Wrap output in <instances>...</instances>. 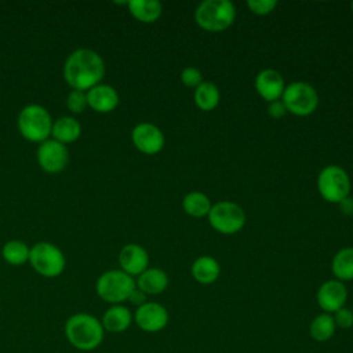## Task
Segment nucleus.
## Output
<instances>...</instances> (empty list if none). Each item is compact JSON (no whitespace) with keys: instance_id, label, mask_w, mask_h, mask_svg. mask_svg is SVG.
<instances>
[{"instance_id":"nucleus-13","label":"nucleus","mask_w":353,"mask_h":353,"mask_svg":"<svg viewBox=\"0 0 353 353\" xmlns=\"http://www.w3.org/2000/svg\"><path fill=\"white\" fill-rule=\"evenodd\" d=\"M346 301L347 288L336 279L324 281L317 290V303L324 313H335L345 306Z\"/></svg>"},{"instance_id":"nucleus-18","label":"nucleus","mask_w":353,"mask_h":353,"mask_svg":"<svg viewBox=\"0 0 353 353\" xmlns=\"http://www.w3.org/2000/svg\"><path fill=\"white\" fill-rule=\"evenodd\" d=\"M168 276L160 268H148L135 280L137 288L146 295H159L168 287Z\"/></svg>"},{"instance_id":"nucleus-4","label":"nucleus","mask_w":353,"mask_h":353,"mask_svg":"<svg viewBox=\"0 0 353 353\" xmlns=\"http://www.w3.org/2000/svg\"><path fill=\"white\" fill-rule=\"evenodd\" d=\"M196 23L207 32L226 30L236 19V8L229 0H205L194 11Z\"/></svg>"},{"instance_id":"nucleus-26","label":"nucleus","mask_w":353,"mask_h":353,"mask_svg":"<svg viewBox=\"0 0 353 353\" xmlns=\"http://www.w3.org/2000/svg\"><path fill=\"white\" fill-rule=\"evenodd\" d=\"M30 248L22 240H8L1 248L3 259L11 266H21L29 262Z\"/></svg>"},{"instance_id":"nucleus-8","label":"nucleus","mask_w":353,"mask_h":353,"mask_svg":"<svg viewBox=\"0 0 353 353\" xmlns=\"http://www.w3.org/2000/svg\"><path fill=\"white\" fill-rule=\"evenodd\" d=\"M317 189L325 201L339 204L350 193L349 174L339 165H325L317 176Z\"/></svg>"},{"instance_id":"nucleus-23","label":"nucleus","mask_w":353,"mask_h":353,"mask_svg":"<svg viewBox=\"0 0 353 353\" xmlns=\"http://www.w3.org/2000/svg\"><path fill=\"white\" fill-rule=\"evenodd\" d=\"M193 99L200 110L211 112L218 106L221 94L218 87L212 81H203L199 87L194 88Z\"/></svg>"},{"instance_id":"nucleus-33","label":"nucleus","mask_w":353,"mask_h":353,"mask_svg":"<svg viewBox=\"0 0 353 353\" xmlns=\"http://www.w3.org/2000/svg\"><path fill=\"white\" fill-rule=\"evenodd\" d=\"M339 205H341V210H342L343 214H346V215L353 214V199L346 197L345 200H342V201L339 203Z\"/></svg>"},{"instance_id":"nucleus-30","label":"nucleus","mask_w":353,"mask_h":353,"mask_svg":"<svg viewBox=\"0 0 353 353\" xmlns=\"http://www.w3.org/2000/svg\"><path fill=\"white\" fill-rule=\"evenodd\" d=\"M334 321H335V325L339 327V328H350L353 327V310L347 309V307H341L339 310H336L334 313Z\"/></svg>"},{"instance_id":"nucleus-29","label":"nucleus","mask_w":353,"mask_h":353,"mask_svg":"<svg viewBox=\"0 0 353 353\" xmlns=\"http://www.w3.org/2000/svg\"><path fill=\"white\" fill-rule=\"evenodd\" d=\"M181 81L189 87V88H196L203 83V74L201 72L194 68V66H188L181 72Z\"/></svg>"},{"instance_id":"nucleus-1","label":"nucleus","mask_w":353,"mask_h":353,"mask_svg":"<svg viewBox=\"0 0 353 353\" xmlns=\"http://www.w3.org/2000/svg\"><path fill=\"white\" fill-rule=\"evenodd\" d=\"M62 74L72 90L87 92L99 84L105 76L103 58L91 48H77L68 55Z\"/></svg>"},{"instance_id":"nucleus-19","label":"nucleus","mask_w":353,"mask_h":353,"mask_svg":"<svg viewBox=\"0 0 353 353\" xmlns=\"http://www.w3.org/2000/svg\"><path fill=\"white\" fill-rule=\"evenodd\" d=\"M190 273L193 279L200 284H212L216 281L221 273L219 262L211 255H201L194 259L190 268Z\"/></svg>"},{"instance_id":"nucleus-7","label":"nucleus","mask_w":353,"mask_h":353,"mask_svg":"<svg viewBox=\"0 0 353 353\" xmlns=\"http://www.w3.org/2000/svg\"><path fill=\"white\" fill-rule=\"evenodd\" d=\"M281 101L287 109V113L305 117L314 113V110L317 109L319 94L316 88L309 83L294 81L285 85Z\"/></svg>"},{"instance_id":"nucleus-3","label":"nucleus","mask_w":353,"mask_h":353,"mask_svg":"<svg viewBox=\"0 0 353 353\" xmlns=\"http://www.w3.org/2000/svg\"><path fill=\"white\" fill-rule=\"evenodd\" d=\"M52 117L50 112L39 103H29L21 109L17 117L19 134L29 142L41 143L51 137Z\"/></svg>"},{"instance_id":"nucleus-9","label":"nucleus","mask_w":353,"mask_h":353,"mask_svg":"<svg viewBox=\"0 0 353 353\" xmlns=\"http://www.w3.org/2000/svg\"><path fill=\"white\" fill-rule=\"evenodd\" d=\"M208 222L221 234H234L245 225L244 210L233 201H218L208 212Z\"/></svg>"},{"instance_id":"nucleus-15","label":"nucleus","mask_w":353,"mask_h":353,"mask_svg":"<svg viewBox=\"0 0 353 353\" xmlns=\"http://www.w3.org/2000/svg\"><path fill=\"white\" fill-rule=\"evenodd\" d=\"M255 90L262 99L266 102H273L281 99L285 84L280 72L274 69H263L255 77Z\"/></svg>"},{"instance_id":"nucleus-2","label":"nucleus","mask_w":353,"mask_h":353,"mask_svg":"<svg viewBox=\"0 0 353 353\" xmlns=\"http://www.w3.org/2000/svg\"><path fill=\"white\" fill-rule=\"evenodd\" d=\"M68 342L80 352H92L101 346L105 330L98 317L91 313L80 312L72 314L63 327Z\"/></svg>"},{"instance_id":"nucleus-14","label":"nucleus","mask_w":353,"mask_h":353,"mask_svg":"<svg viewBox=\"0 0 353 353\" xmlns=\"http://www.w3.org/2000/svg\"><path fill=\"white\" fill-rule=\"evenodd\" d=\"M119 265L127 274L138 277L149 268V254L137 243L125 244L119 252Z\"/></svg>"},{"instance_id":"nucleus-11","label":"nucleus","mask_w":353,"mask_h":353,"mask_svg":"<svg viewBox=\"0 0 353 353\" xmlns=\"http://www.w3.org/2000/svg\"><path fill=\"white\" fill-rule=\"evenodd\" d=\"M131 141L134 146L143 154H157L165 143L163 131L148 121L138 123L131 131Z\"/></svg>"},{"instance_id":"nucleus-22","label":"nucleus","mask_w":353,"mask_h":353,"mask_svg":"<svg viewBox=\"0 0 353 353\" xmlns=\"http://www.w3.org/2000/svg\"><path fill=\"white\" fill-rule=\"evenodd\" d=\"M331 270L335 279L342 283L353 280V247L342 248L334 255Z\"/></svg>"},{"instance_id":"nucleus-16","label":"nucleus","mask_w":353,"mask_h":353,"mask_svg":"<svg viewBox=\"0 0 353 353\" xmlns=\"http://www.w3.org/2000/svg\"><path fill=\"white\" fill-rule=\"evenodd\" d=\"M120 98L114 87L99 83L87 91V103L97 113H110L119 106Z\"/></svg>"},{"instance_id":"nucleus-10","label":"nucleus","mask_w":353,"mask_h":353,"mask_svg":"<svg viewBox=\"0 0 353 353\" xmlns=\"http://www.w3.org/2000/svg\"><path fill=\"white\" fill-rule=\"evenodd\" d=\"M37 163L40 168L48 174L61 172L69 161V150L66 145L50 138L37 148Z\"/></svg>"},{"instance_id":"nucleus-31","label":"nucleus","mask_w":353,"mask_h":353,"mask_svg":"<svg viewBox=\"0 0 353 353\" xmlns=\"http://www.w3.org/2000/svg\"><path fill=\"white\" fill-rule=\"evenodd\" d=\"M268 114H269L270 117H273V119H281V117H284V116L287 114V109H285L283 101L279 99V101L270 102L269 106H268Z\"/></svg>"},{"instance_id":"nucleus-17","label":"nucleus","mask_w":353,"mask_h":353,"mask_svg":"<svg viewBox=\"0 0 353 353\" xmlns=\"http://www.w3.org/2000/svg\"><path fill=\"white\" fill-rule=\"evenodd\" d=\"M132 320H134V314L127 306L112 305L109 309L105 310L101 319V323L105 331L112 334H119L128 330Z\"/></svg>"},{"instance_id":"nucleus-6","label":"nucleus","mask_w":353,"mask_h":353,"mask_svg":"<svg viewBox=\"0 0 353 353\" xmlns=\"http://www.w3.org/2000/svg\"><path fill=\"white\" fill-rule=\"evenodd\" d=\"M29 263L40 276L54 279L63 273L66 268V258L55 244L50 241H39L30 247Z\"/></svg>"},{"instance_id":"nucleus-20","label":"nucleus","mask_w":353,"mask_h":353,"mask_svg":"<svg viewBox=\"0 0 353 353\" xmlns=\"http://www.w3.org/2000/svg\"><path fill=\"white\" fill-rule=\"evenodd\" d=\"M81 135V125L79 120L73 116H62L57 119L52 124L51 137L52 139L68 145L76 142Z\"/></svg>"},{"instance_id":"nucleus-24","label":"nucleus","mask_w":353,"mask_h":353,"mask_svg":"<svg viewBox=\"0 0 353 353\" xmlns=\"http://www.w3.org/2000/svg\"><path fill=\"white\" fill-rule=\"evenodd\" d=\"M212 204L207 194L203 192H189L182 199V208L183 211L193 216V218H203L207 216Z\"/></svg>"},{"instance_id":"nucleus-5","label":"nucleus","mask_w":353,"mask_h":353,"mask_svg":"<svg viewBox=\"0 0 353 353\" xmlns=\"http://www.w3.org/2000/svg\"><path fill=\"white\" fill-rule=\"evenodd\" d=\"M137 284L132 276L127 274L121 269H112L103 272L95 283L97 295L108 303L121 305L128 301L131 292Z\"/></svg>"},{"instance_id":"nucleus-32","label":"nucleus","mask_w":353,"mask_h":353,"mask_svg":"<svg viewBox=\"0 0 353 353\" xmlns=\"http://www.w3.org/2000/svg\"><path fill=\"white\" fill-rule=\"evenodd\" d=\"M128 301H130L132 305H135L137 307H139L141 305H143V303L148 302V301H146V294L142 292V291H141L139 288H137V287H135V290L131 292Z\"/></svg>"},{"instance_id":"nucleus-21","label":"nucleus","mask_w":353,"mask_h":353,"mask_svg":"<svg viewBox=\"0 0 353 353\" xmlns=\"http://www.w3.org/2000/svg\"><path fill=\"white\" fill-rule=\"evenodd\" d=\"M127 7L130 14L143 23L156 22L163 12V6L157 0H130Z\"/></svg>"},{"instance_id":"nucleus-34","label":"nucleus","mask_w":353,"mask_h":353,"mask_svg":"<svg viewBox=\"0 0 353 353\" xmlns=\"http://www.w3.org/2000/svg\"><path fill=\"white\" fill-rule=\"evenodd\" d=\"M352 11H353V3H352Z\"/></svg>"},{"instance_id":"nucleus-28","label":"nucleus","mask_w":353,"mask_h":353,"mask_svg":"<svg viewBox=\"0 0 353 353\" xmlns=\"http://www.w3.org/2000/svg\"><path fill=\"white\" fill-rule=\"evenodd\" d=\"M276 6H277L276 0H248L247 1V7L250 8V11L259 17H265L270 14L276 8Z\"/></svg>"},{"instance_id":"nucleus-12","label":"nucleus","mask_w":353,"mask_h":353,"mask_svg":"<svg viewBox=\"0 0 353 353\" xmlns=\"http://www.w3.org/2000/svg\"><path fill=\"white\" fill-rule=\"evenodd\" d=\"M134 321L145 332H159L168 324V312L157 302H146L137 307Z\"/></svg>"},{"instance_id":"nucleus-25","label":"nucleus","mask_w":353,"mask_h":353,"mask_svg":"<svg viewBox=\"0 0 353 353\" xmlns=\"http://www.w3.org/2000/svg\"><path fill=\"white\" fill-rule=\"evenodd\" d=\"M335 330H336V325H335L332 314H330V313L317 314L310 321V325H309V334L317 342L330 341L334 336Z\"/></svg>"},{"instance_id":"nucleus-27","label":"nucleus","mask_w":353,"mask_h":353,"mask_svg":"<svg viewBox=\"0 0 353 353\" xmlns=\"http://www.w3.org/2000/svg\"><path fill=\"white\" fill-rule=\"evenodd\" d=\"M65 103H66V108L73 114H80L88 106V103H87V92L85 91H79V90H72L68 94Z\"/></svg>"}]
</instances>
